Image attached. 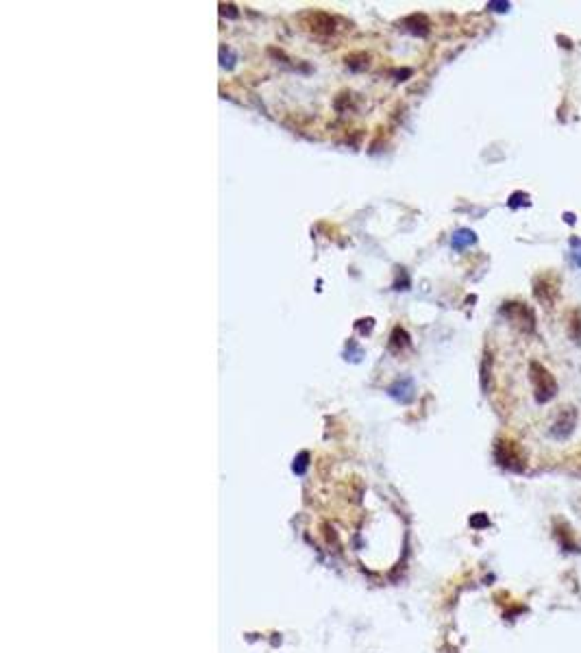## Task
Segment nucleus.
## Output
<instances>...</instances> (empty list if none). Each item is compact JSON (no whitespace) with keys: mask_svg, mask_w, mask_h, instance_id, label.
<instances>
[{"mask_svg":"<svg viewBox=\"0 0 581 653\" xmlns=\"http://www.w3.org/2000/svg\"><path fill=\"white\" fill-rule=\"evenodd\" d=\"M570 250H573L575 264L581 268V240H579V238H570Z\"/></svg>","mask_w":581,"mask_h":653,"instance_id":"9","label":"nucleus"},{"mask_svg":"<svg viewBox=\"0 0 581 653\" xmlns=\"http://www.w3.org/2000/svg\"><path fill=\"white\" fill-rule=\"evenodd\" d=\"M472 242H475V233L468 231V229H462V231H458L455 236H453V248H458V250L470 246Z\"/></svg>","mask_w":581,"mask_h":653,"instance_id":"7","label":"nucleus"},{"mask_svg":"<svg viewBox=\"0 0 581 653\" xmlns=\"http://www.w3.org/2000/svg\"><path fill=\"white\" fill-rule=\"evenodd\" d=\"M568 322H570L568 334H570L573 342H579V340H581V312H579V310H573Z\"/></svg>","mask_w":581,"mask_h":653,"instance_id":"8","label":"nucleus"},{"mask_svg":"<svg viewBox=\"0 0 581 653\" xmlns=\"http://www.w3.org/2000/svg\"><path fill=\"white\" fill-rule=\"evenodd\" d=\"M555 534H558V538H560L562 549L573 551V554H577V551H581V547L575 542V536H573V532H570V527H568L564 520H555Z\"/></svg>","mask_w":581,"mask_h":653,"instance_id":"6","label":"nucleus"},{"mask_svg":"<svg viewBox=\"0 0 581 653\" xmlns=\"http://www.w3.org/2000/svg\"><path fill=\"white\" fill-rule=\"evenodd\" d=\"M501 314L508 318L518 331L522 334H534L536 329V316L532 312V307H527L525 303H518V300H510V303H503Z\"/></svg>","mask_w":581,"mask_h":653,"instance_id":"3","label":"nucleus"},{"mask_svg":"<svg viewBox=\"0 0 581 653\" xmlns=\"http://www.w3.org/2000/svg\"><path fill=\"white\" fill-rule=\"evenodd\" d=\"M529 379H532V386H534L536 403L544 405L558 396V390H560L558 379H555V377L551 374V370L544 368L542 364H538V362L529 364Z\"/></svg>","mask_w":581,"mask_h":653,"instance_id":"1","label":"nucleus"},{"mask_svg":"<svg viewBox=\"0 0 581 653\" xmlns=\"http://www.w3.org/2000/svg\"><path fill=\"white\" fill-rule=\"evenodd\" d=\"M566 470H568L570 475H575V477H581V453H579L577 458L568 460V464H566Z\"/></svg>","mask_w":581,"mask_h":653,"instance_id":"10","label":"nucleus"},{"mask_svg":"<svg viewBox=\"0 0 581 653\" xmlns=\"http://www.w3.org/2000/svg\"><path fill=\"white\" fill-rule=\"evenodd\" d=\"M534 294L542 305L553 307L560 296V277L553 272H544L534 281Z\"/></svg>","mask_w":581,"mask_h":653,"instance_id":"5","label":"nucleus"},{"mask_svg":"<svg viewBox=\"0 0 581 653\" xmlns=\"http://www.w3.org/2000/svg\"><path fill=\"white\" fill-rule=\"evenodd\" d=\"M577 420H579L577 408L564 405V408H560L558 414H555V418H553V422H551V427H549V434H551L555 440H568V438L575 434Z\"/></svg>","mask_w":581,"mask_h":653,"instance_id":"4","label":"nucleus"},{"mask_svg":"<svg viewBox=\"0 0 581 653\" xmlns=\"http://www.w3.org/2000/svg\"><path fill=\"white\" fill-rule=\"evenodd\" d=\"M494 456H496V462H499L503 468H508V470H512V472H522V470L527 468L525 451H522L520 444L514 442V440H508V438L499 440L496 446H494Z\"/></svg>","mask_w":581,"mask_h":653,"instance_id":"2","label":"nucleus"},{"mask_svg":"<svg viewBox=\"0 0 581 653\" xmlns=\"http://www.w3.org/2000/svg\"><path fill=\"white\" fill-rule=\"evenodd\" d=\"M520 205H529V196L522 194V192H516V194L510 198V207H520Z\"/></svg>","mask_w":581,"mask_h":653,"instance_id":"11","label":"nucleus"},{"mask_svg":"<svg viewBox=\"0 0 581 653\" xmlns=\"http://www.w3.org/2000/svg\"><path fill=\"white\" fill-rule=\"evenodd\" d=\"M488 7L494 9V11H508V9H510V3H490Z\"/></svg>","mask_w":581,"mask_h":653,"instance_id":"12","label":"nucleus"}]
</instances>
